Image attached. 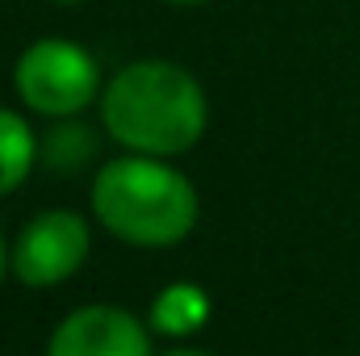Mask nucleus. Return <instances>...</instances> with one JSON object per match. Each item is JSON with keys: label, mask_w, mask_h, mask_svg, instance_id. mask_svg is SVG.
Returning <instances> with one entry per match:
<instances>
[{"label": "nucleus", "mask_w": 360, "mask_h": 356, "mask_svg": "<svg viewBox=\"0 0 360 356\" xmlns=\"http://www.w3.org/2000/svg\"><path fill=\"white\" fill-rule=\"evenodd\" d=\"M109 134L139 155H180L205 130V92L201 84L164 59L130 63L113 76L101 96Z\"/></svg>", "instance_id": "obj_1"}, {"label": "nucleus", "mask_w": 360, "mask_h": 356, "mask_svg": "<svg viewBox=\"0 0 360 356\" xmlns=\"http://www.w3.org/2000/svg\"><path fill=\"white\" fill-rule=\"evenodd\" d=\"M92 210L126 243L172 248L197 222V193L176 168L151 155H134L113 160L96 172Z\"/></svg>", "instance_id": "obj_2"}, {"label": "nucleus", "mask_w": 360, "mask_h": 356, "mask_svg": "<svg viewBox=\"0 0 360 356\" xmlns=\"http://www.w3.org/2000/svg\"><path fill=\"white\" fill-rule=\"evenodd\" d=\"M13 80L30 109L46 117H68V113H80L96 96V63L76 42L42 38L17 59Z\"/></svg>", "instance_id": "obj_3"}, {"label": "nucleus", "mask_w": 360, "mask_h": 356, "mask_svg": "<svg viewBox=\"0 0 360 356\" xmlns=\"http://www.w3.org/2000/svg\"><path fill=\"white\" fill-rule=\"evenodd\" d=\"M89 256V227L72 210L38 214L13 243V272L17 281L42 289L68 281Z\"/></svg>", "instance_id": "obj_4"}, {"label": "nucleus", "mask_w": 360, "mask_h": 356, "mask_svg": "<svg viewBox=\"0 0 360 356\" xmlns=\"http://www.w3.org/2000/svg\"><path fill=\"white\" fill-rule=\"evenodd\" d=\"M46 356H151V340L130 310L84 306L55 327Z\"/></svg>", "instance_id": "obj_5"}, {"label": "nucleus", "mask_w": 360, "mask_h": 356, "mask_svg": "<svg viewBox=\"0 0 360 356\" xmlns=\"http://www.w3.org/2000/svg\"><path fill=\"white\" fill-rule=\"evenodd\" d=\"M205 319H210V298L201 285H188V281L160 289V298L151 306V327L160 336H193Z\"/></svg>", "instance_id": "obj_6"}, {"label": "nucleus", "mask_w": 360, "mask_h": 356, "mask_svg": "<svg viewBox=\"0 0 360 356\" xmlns=\"http://www.w3.org/2000/svg\"><path fill=\"white\" fill-rule=\"evenodd\" d=\"M34 164V134L30 126L13 113V109H0V193L17 189L25 172Z\"/></svg>", "instance_id": "obj_7"}, {"label": "nucleus", "mask_w": 360, "mask_h": 356, "mask_svg": "<svg viewBox=\"0 0 360 356\" xmlns=\"http://www.w3.org/2000/svg\"><path fill=\"white\" fill-rule=\"evenodd\" d=\"M4 268H8V252H4V239H0V276H4Z\"/></svg>", "instance_id": "obj_8"}, {"label": "nucleus", "mask_w": 360, "mask_h": 356, "mask_svg": "<svg viewBox=\"0 0 360 356\" xmlns=\"http://www.w3.org/2000/svg\"><path fill=\"white\" fill-rule=\"evenodd\" d=\"M168 356H205V352H193V348H180V352H168Z\"/></svg>", "instance_id": "obj_9"}, {"label": "nucleus", "mask_w": 360, "mask_h": 356, "mask_svg": "<svg viewBox=\"0 0 360 356\" xmlns=\"http://www.w3.org/2000/svg\"><path fill=\"white\" fill-rule=\"evenodd\" d=\"M172 4H201V0H172Z\"/></svg>", "instance_id": "obj_10"}, {"label": "nucleus", "mask_w": 360, "mask_h": 356, "mask_svg": "<svg viewBox=\"0 0 360 356\" xmlns=\"http://www.w3.org/2000/svg\"><path fill=\"white\" fill-rule=\"evenodd\" d=\"M59 4H76V0H59Z\"/></svg>", "instance_id": "obj_11"}]
</instances>
